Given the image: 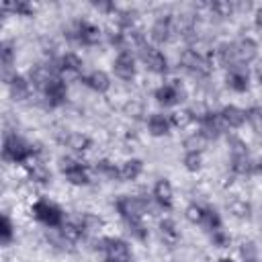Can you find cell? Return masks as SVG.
Segmentation results:
<instances>
[{"label":"cell","mask_w":262,"mask_h":262,"mask_svg":"<svg viewBox=\"0 0 262 262\" xmlns=\"http://www.w3.org/2000/svg\"><path fill=\"white\" fill-rule=\"evenodd\" d=\"M33 215L43 225H47V227H59V225H63V213L51 201H37L33 205Z\"/></svg>","instance_id":"cell-2"},{"label":"cell","mask_w":262,"mask_h":262,"mask_svg":"<svg viewBox=\"0 0 262 262\" xmlns=\"http://www.w3.org/2000/svg\"><path fill=\"white\" fill-rule=\"evenodd\" d=\"M184 162H186V166H188L190 170H196V168L201 166V156H199V151H188L186 158H184Z\"/></svg>","instance_id":"cell-19"},{"label":"cell","mask_w":262,"mask_h":262,"mask_svg":"<svg viewBox=\"0 0 262 262\" xmlns=\"http://www.w3.org/2000/svg\"><path fill=\"white\" fill-rule=\"evenodd\" d=\"M221 121L225 127H239L244 121H246V111L237 108V106H225L221 113H219Z\"/></svg>","instance_id":"cell-10"},{"label":"cell","mask_w":262,"mask_h":262,"mask_svg":"<svg viewBox=\"0 0 262 262\" xmlns=\"http://www.w3.org/2000/svg\"><path fill=\"white\" fill-rule=\"evenodd\" d=\"M8 86H10V94H12L16 100L27 98L29 92H31V82H27V80L20 78V76H14V78L8 82Z\"/></svg>","instance_id":"cell-15"},{"label":"cell","mask_w":262,"mask_h":262,"mask_svg":"<svg viewBox=\"0 0 262 262\" xmlns=\"http://www.w3.org/2000/svg\"><path fill=\"white\" fill-rule=\"evenodd\" d=\"M12 59H14V53H12V47L8 43L2 45V66L8 70L12 66Z\"/></svg>","instance_id":"cell-18"},{"label":"cell","mask_w":262,"mask_h":262,"mask_svg":"<svg viewBox=\"0 0 262 262\" xmlns=\"http://www.w3.org/2000/svg\"><path fill=\"white\" fill-rule=\"evenodd\" d=\"M258 170H260V172H262V162H260V164H258Z\"/></svg>","instance_id":"cell-24"},{"label":"cell","mask_w":262,"mask_h":262,"mask_svg":"<svg viewBox=\"0 0 262 262\" xmlns=\"http://www.w3.org/2000/svg\"><path fill=\"white\" fill-rule=\"evenodd\" d=\"M2 156H4V160H8V162L23 164V162H29V160H31L33 147H31L27 141H23L20 137H16V135H6V137H4Z\"/></svg>","instance_id":"cell-1"},{"label":"cell","mask_w":262,"mask_h":262,"mask_svg":"<svg viewBox=\"0 0 262 262\" xmlns=\"http://www.w3.org/2000/svg\"><path fill=\"white\" fill-rule=\"evenodd\" d=\"M227 84L237 90V92H244L248 88V72L242 68V66H235V68H229V74H227Z\"/></svg>","instance_id":"cell-9"},{"label":"cell","mask_w":262,"mask_h":262,"mask_svg":"<svg viewBox=\"0 0 262 262\" xmlns=\"http://www.w3.org/2000/svg\"><path fill=\"white\" fill-rule=\"evenodd\" d=\"M162 233H166V235H170V237H176L174 223H172V221H162Z\"/></svg>","instance_id":"cell-21"},{"label":"cell","mask_w":262,"mask_h":262,"mask_svg":"<svg viewBox=\"0 0 262 262\" xmlns=\"http://www.w3.org/2000/svg\"><path fill=\"white\" fill-rule=\"evenodd\" d=\"M0 233H2V244H8L12 239V223H10V219L6 215L2 217V229H0Z\"/></svg>","instance_id":"cell-17"},{"label":"cell","mask_w":262,"mask_h":262,"mask_svg":"<svg viewBox=\"0 0 262 262\" xmlns=\"http://www.w3.org/2000/svg\"><path fill=\"white\" fill-rule=\"evenodd\" d=\"M141 174V162L139 160H129L117 166V178L121 180H135Z\"/></svg>","instance_id":"cell-11"},{"label":"cell","mask_w":262,"mask_h":262,"mask_svg":"<svg viewBox=\"0 0 262 262\" xmlns=\"http://www.w3.org/2000/svg\"><path fill=\"white\" fill-rule=\"evenodd\" d=\"M154 201L162 207H170L172 205V186L168 180H158L154 186Z\"/></svg>","instance_id":"cell-12"},{"label":"cell","mask_w":262,"mask_h":262,"mask_svg":"<svg viewBox=\"0 0 262 262\" xmlns=\"http://www.w3.org/2000/svg\"><path fill=\"white\" fill-rule=\"evenodd\" d=\"M102 250L106 252V260H115V262H129L131 260V252H129V246L123 242V239H117V237H106L100 242Z\"/></svg>","instance_id":"cell-3"},{"label":"cell","mask_w":262,"mask_h":262,"mask_svg":"<svg viewBox=\"0 0 262 262\" xmlns=\"http://www.w3.org/2000/svg\"><path fill=\"white\" fill-rule=\"evenodd\" d=\"M43 94L47 98L49 104H61L66 100V84L61 82L59 76H55L53 80H49L43 88Z\"/></svg>","instance_id":"cell-8"},{"label":"cell","mask_w":262,"mask_h":262,"mask_svg":"<svg viewBox=\"0 0 262 262\" xmlns=\"http://www.w3.org/2000/svg\"><path fill=\"white\" fill-rule=\"evenodd\" d=\"M137 51H139L141 61H143L151 72H158V74L166 72V57H164V53H162L160 49H156V47H151V45L143 43Z\"/></svg>","instance_id":"cell-4"},{"label":"cell","mask_w":262,"mask_h":262,"mask_svg":"<svg viewBox=\"0 0 262 262\" xmlns=\"http://www.w3.org/2000/svg\"><path fill=\"white\" fill-rule=\"evenodd\" d=\"M84 82H86L92 90H96V92H104V90H108V86H111L108 76H106L104 72H100V70L90 72V74L84 78Z\"/></svg>","instance_id":"cell-14"},{"label":"cell","mask_w":262,"mask_h":262,"mask_svg":"<svg viewBox=\"0 0 262 262\" xmlns=\"http://www.w3.org/2000/svg\"><path fill=\"white\" fill-rule=\"evenodd\" d=\"M104 262H115V260H104Z\"/></svg>","instance_id":"cell-26"},{"label":"cell","mask_w":262,"mask_h":262,"mask_svg":"<svg viewBox=\"0 0 262 262\" xmlns=\"http://www.w3.org/2000/svg\"><path fill=\"white\" fill-rule=\"evenodd\" d=\"M147 127H149V131H151L154 135H164V133L170 131V127H172V119L166 117V115L156 113V115H151V117L147 119Z\"/></svg>","instance_id":"cell-13"},{"label":"cell","mask_w":262,"mask_h":262,"mask_svg":"<svg viewBox=\"0 0 262 262\" xmlns=\"http://www.w3.org/2000/svg\"><path fill=\"white\" fill-rule=\"evenodd\" d=\"M256 25L262 29V8H258V10H256Z\"/></svg>","instance_id":"cell-23"},{"label":"cell","mask_w":262,"mask_h":262,"mask_svg":"<svg viewBox=\"0 0 262 262\" xmlns=\"http://www.w3.org/2000/svg\"><path fill=\"white\" fill-rule=\"evenodd\" d=\"M221 262H233V260H229V258H225V260H221Z\"/></svg>","instance_id":"cell-25"},{"label":"cell","mask_w":262,"mask_h":262,"mask_svg":"<svg viewBox=\"0 0 262 262\" xmlns=\"http://www.w3.org/2000/svg\"><path fill=\"white\" fill-rule=\"evenodd\" d=\"M246 121H248L254 129H262V108L254 106V108L246 111Z\"/></svg>","instance_id":"cell-16"},{"label":"cell","mask_w":262,"mask_h":262,"mask_svg":"<svg viewBox=\"0 0 262 262\" xmlns=\"http://www.w3.org/2000/svg\"><path fill=\"white\" fill-rule=\"evenodd\" d=\"M113 70H115L117 78H121V80H131V78L135 76V57L131 55V51L123 49V51L117 55Z\"/></svg>","instance_id":"cell-5"},{"label":"cell","mask_w":262,"mask_h":262,"mask_svg":"<svg viewBox=\"0 0 262 262\" xmlns=\"http://www.w3.org/2000/svg\"><path fill=\"white\" fill-rule=\"evenodd\" d=\"M156 98H158V102L164 104V106L176 104V102L182 100V88H180L176 82H168V84H164V86H160V88L156 90Z\"/></svg>","instance_id":"cell-6"},{"label":"cell","mask_w":262,"mask_h":262,"mask_svg":"<svg viewBox=\"0 0 262 262\" xmlns=\"http://www.w3.org/2000/svg\"><path fill=\"white\" fill-rule=\"evenodd\" d=\"M61 170H63L66 178H68L72 184H86V182H88V172H86V168L82 166V162L63 160Z\"/></svg>","instance_id":"cell-7"},{"label":"cell","mask_w":262,"mask_h":262,"mask_svg":"<svg viewBox=\"0 0 262 262\" xmlns=\"http://www.w3.org/2000/svg\"><path fill=\"white\" fill-rule=\"evenodd\" d=\"M229 207H231V211H233L235 215H246V213H248V205H246L244 201H231Z\"/></svg>","instance_id":"cell-20"},{"label":"cell","mask_w":262,"mask_h":262,"mask_svg":"<svg viewBox=\"0 0 262 262\" xmlns=\"http://www.w3.org/2000/svg\"><path fill=\"white\" fill-rule=\"evenodd\" d=\"M254 74H256V78L262 82V59L256 61V66H254Z\"/></svg>","instance_id":"cell-22"}]
</instances>
